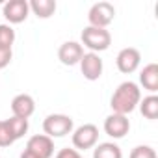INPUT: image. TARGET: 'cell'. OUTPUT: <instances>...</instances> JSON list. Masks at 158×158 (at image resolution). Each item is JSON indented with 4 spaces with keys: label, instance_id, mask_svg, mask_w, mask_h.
Returning a JSON list of instances; mask_svg holds the SVG:
<instances>
[{
    "label": "cell",
    "instance_id": "18",
    "mask_svg": "<svg viewBox=\"0 0 158 158\" xmlns=\"http://www.w3.org/2000/svg\"><path fill=\"white\" fill-rule=\"evenodd\" d=\"M15 41V30L10 24H0V48H11Z\"/></svg>",
    "mask_w": 158,
    "mask_h": 158
},
{
    "label": "cell",
    "instance_id": "8",
    "mask_svg": "<svg viewBox=\"0 0 158 158\" xmlns=\"http://www.w3.org/2000/svg\"><path fill=\"white\" fill-rule=\"evenodd\" d=\"M139 61H141V54L138 48H132V47H127L123 50H119L117 58H115V63H117V69L125 74H130L134 73L138 67H139Z\"/></svg>",
    "mask_w": 158,
    "mask_h": 158
},
{
    "label": "cell",
    "instance_id": "10",
    "mask_svg": "<svg viewBox=\"0 0 158 158\" xmlns=\"http://www.w3.org/2000/svg\"><path fill=\"white\" fill-rule=\"evenodd\" d=\"M102 67H104V65H102V60H101V56L95 54V52H88V54H84L82 60H80L82 74H84V78H88V80H91V82L101 78Z\"/></svg>",
    "mask_w": 158,
    "mask_h": 158
},
{
    "label": "cell",
    "instance_id": "12",
    "mask_svg": "<svg viewBox=\"0 0 158 158\" xmlns=\"http://www.w3.org/2000/svg\"><path fill=\"white\" fill-rule=\"evenodd\" d=\"M11 112L15 117H23V119H28L34 112H35V101L26 95V93H21L17 97H13L11 101Z\"/></svg>",
    "mask_w": 158,
    "mask_h": 158
},
{
    "label": "cell",
    "instance_id": "14",
    "mask_svg": "<svg viewBox=\"0 0 158 158\" xmlns=\"http://www.w3.org/2000/svg\"><path fill=\"white\" fill-rule=\"evenodd\" d=\"M28 6H30V11H34V15H37L39 19H48L56 11L54 0H32V2H28Z\"/></svg>",
    "mask_w": 158,
    "mask_h": 158
},
{
    "label": "cell",
    "instance_id": "7",
    "mask_svg": "<svg viewBox=\"0 0 158 158\" xmlns=\"http://www.w3.org/2000/svg\"><path fill=\"white\" fill-rule=\"evenodd\" d=\"M26 151L37 158H50L54 154V141H52V138H48L45 134H35L28 139Z\"/></svg>",
    "mask_w": 158,
    "mask_h": 158
},
{
    "label": "cell",
    "instance_id": "5",
    "mask_svg": "<svg viewBox=\"0 0 158 158\" xmlns=\"http://www.w3.org/2000/svg\"><path fill=\"white\" fill-rule=\"evenodd\" d=\"M97 139H99V128L91 123H86L82 127H78L74 132H73V145L76 149H91L97 145Z\"/></svg>",
    "mask_w": 158,
    "mask_h": 158
},
{
    "label": "cell",
    "instance_id": "22",
    "mask_svg": "<svg viewBox=\"0 0 158 158\" xmlns=\"http://www.w3.org/2000/svg\"><path fill=\"white\" fill-rule=\"evenodd\" d=\"M56 158H82L80 156V152H78L76 149H61L58 154H56Z\"/></svg>",
    "mask_w": 158,
    "mask_h": 158
},
{
    "label": "cell",
    "instance_id": "16",
    "mask_svg": "<svg viewBox=\"0 0 158 158\" xmlns=\"http://www.w3.org/2000/svg\"><path fill=\"white\" fill-rule=\"evenodd\" d=\"M139 110H141L143 117L156 119L158 117V97L156 95H149L143 101H139Z\"/></svg>",
    "mask_w": 158,
    "mask_h": 158
},
{
    "label": "cell",
    "instance_id": "9",
    "mask_svg": "<svg viewBox=\"0 0 158 158\" xmlns=\"http://www.w3.org/2000/svg\"><path fill=\"white\" fill-rule=\"evenodd\" d=\"M2 13L11 24H19V23L26 21V17L30 13V6L26 0H10V2L4 4Z\"/></svg>",
    "mask_w": 158,
    "mask_h": 158
},
{
    "label": "cell",
    "instance_id": "1",
    "mask_svg": "<svg viewBox=\"0 0 158 158\" xmlns=\"http://www.w3.org/2000/svg\"><path fill=\"white\" fill-rule=\"evenodd\" d=\"M141 101V91L138 88V84L134 82H123L117 86V89L114 91L112 95V101H110V106L114 110V114H121V115H127L130 112L136 110V106L139 104Z\"/></svg>",
    "mask_w": 158,
    "mask_h": 158
},
{
    "label": "cell",
    "instance_id": "15",
    "mask_svg": "<svg viewBox=\"0 0 158 158\" xmlns=\"http://www.w3.org/2000/svg\"><path fill=\"white\" fill-rule=\"evenodd\" d=\"M93 158H123V152H121L119 145H115L112 141H104L93 149Z\"/></svg>",
    "mask_w": 158,
    "mask_h": 158
},
{
    "label": "cell",
    "instance_id": "2",
    "mask_svg": "<svg viewBox=\"0 0 158 158\" xmlns=\"http://www.w3.org/2000/svg\"><path fill=\"white\" fill-rule=\"evenodd\" d=\"M82 43L88 47L91 52H102L112 45V35L106 28H97V26H86L82 30Z\"/></svg>",
    "mask_w": 158,
    "mask_h": 158
},
{
    "label": "cell",
    "instance_id": "20",
    "mask_svg": "<svg viewBox=\"0 0 158 158\" xmlns=\"http://www.w3.org/2000/svg\"><path fill=\"white\" fill-rule=\"evenodd\" d=\"M130 158H156V151L149 145H138L132 149Z\"/></svg>",
    "mask_w": 158,
    "mask_h": 158
},
{
    "label": "cell",
    "instance_id": "3",
    "mask_svg": "<svg viewBox=\"0 0 158 158\" xmlns=\"http://www.w3.org/2000/svg\"><path fill=\"white\" fill-rule=\"evenodd\" d=\"M43 130L48 138H63L73 132V119L65 114H50L43 121Z\"/></svg>",
    "mask_w": 158,
    "mask_h": 158
},
{
    "label": "cell",
    "instance_id": "6",
    "mask_svg": "<svg viewBox=\"0 0 158 158\" xmlns=\"http://www.w3.org/2000/svg\"><path fill=\"white\" fill-rule=\"evenodd\" d=\"M130 130V121L127 119V115L121 114H112L104 119V132L114 138V139H121L128 134Z\"/></svg>",
    "mask_w": 158,
    "mask_h": 158
},
{
    "label": "cell",
    "instance_id": "19",
    "mask_svg": "<svg viewBox=\"0 0 158 158\" xmlns=\"http://www.w3.org/2000/svg\"><path fill=\"white\" fill-rule=\"evenodd\" d=\"M13 141H15V138H13L8 123L6 121H0V147H10Z\"/></svg>",
    "mask_w": 158,
    "mask_h": 158
},
{
    "label": "cell",
    "instance_id": "21",
    "mask_svg": "<svg viewBox=\"0 0 158 158\" xmlns=\"http://www.w3.org/2000/svg\"><path fill=\"white\" fill-rule=\"evenodd\" d=\"M11 58H13L11 48H0V69L8 67L11 63Z\"/></svg>",
    "mask_w": 158,
    "mask_h": 158
},
{
    "label": "cell",
    "instance_id": "11",
    "mask_svg": "<svg viewBox=\"0 0 158 158\" xmlns=\"http://www.w3.org/2000/svg\"><path fill=\"white\" fill-rule=\"evenodd\" d=\"M84 56V48L80 43H76V41H65L60 50H58V58L63 65H76V63H80Z\"/></svg>",
    "mask_w": 158,
    "mask_h": 158
},
{
    "label": "cell",
    "instance_id": "23",
    "mask_svg": "<svg viewBox=\"0 0 158 158\" xmlns=\"http://www.w3.org/2000/svg\"><path fill=\"white\" fill-rule=\"evenodd\" d=\"M21 158H37V156H34V154H32V152H28V151H26V149H24V151H23V152H21Z\"/></svg>",
    "mask_w": 158,
    "mask_h": 158
},
{
    "label": "cell",
    "instance_id": "17",
    "mask_svg": "<svg viewBox=\"0 0 158 158\" xmlns=\"http://www.w3.org/2000/svg\"><path fill=\"white\" fill-rule=\"evenodd\" d=\"M6 123H8V127H10V130H11V134H13L15 139L23 138L28 132V119H23V117H15L13 115V117L6 119Z\"/></svg>",
    "mask_w": 158,
    "mask_h": 158
},
{
    "label": "cell",
    "instance_id": "4",
    "mask_svg": "<svg viewBox=\"0 0 158 158\" xmlns=\"http://www.w3.org/2000/svg\"><path fill=\"white\" fill-rule=\"evenodd\" d=\"M115 17V8L110 2H97L91 6L89 13H88V21L89 26H97V28H106Z\"/></svg>",
    "mask_w": 158,
    "mask_h": 158
},
{
    "label": "cell",
    "instance_id": "13",
    "mask_svg": "<svg viewBox=\"0 0 158 158\" xmlns=\"http://www.w3.org/2000/svg\"><path fill=\"white\" fill-rule=\"evenodd\" d=\"M139 82L147 91H151V93L158 91V65L156 63H149L143 67V71L139 74Z\"/></svg>",
    "mask_w": 158,
    "mask_h": 158
}]
</instances>
